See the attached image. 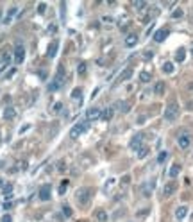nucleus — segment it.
<instances>
[{"label":"nucleus","instance_id":"nucleus-35","mask_svg":"<svg viewBox=\"0 0 193 222\" xmlns=\"http://www.w3.org/2000/svg\"><path fill=\"white\" fill-rule=\"evenodd\" d=\"M2 222H13V217H11V215H4V217H2Z\"/></svg>","mask_w":193,"mask_h":222},{"label":"nucleus","instance_id":"nucleus-30","mask_svg":"<svg viewBox=\"0 0 193 222\" xmlns=\"http://www.w3.org/2000/svg\"><path fill=\"white\" fill-rule=\"evenodd\" d=\"M132 6H134L136 9H145V7H147V2H132Z\"/></svg>","mask_w":193,"mask_h":222},{"label":"nucleus","instance_id":"nucleus-22","mask_svg":"<svg viewBox=\"0 0 193 222\" xmlns=\"http://www.w3.org/2000/svg\"><path fill=\"white\" fill-rule=\"evenodd\" d=\"M173 70H175V68H173L172 61H166V63L163 64V72H164V74H172Z\"/></svg>","mask_w":193,"mask_h":222},{"label":"nucleus","instance_id":"nucleus-21","mask_svg":"<svg viewBox=\"0 0 193 222\" xmlns=\"http://www.w3.org/2000/svg\"><path fill=\"white\" fill-rule=\"evenodd\" d=\"M14 115H16V111H14L13 107H6V111H4V118H6V120L14 118Z\"/></svg>","mask_w":193,"mask_h":222},{"label":"nucleus","instance_id":"nucleus-29","mask_svg":"<svg viewBox=\"0 0 193 222\" xmlns=\"http://www.w3.org/2000/svg\"><path fill=\"white\" fill-rule=\"evenodd\" d=\"M147 154H149V147H141L138 150V158H145Z\"/></svg>","mask_w":193,"mask_h":222},{"label":"nucleus","instance_id":"nucleus-2","mask_svg":"<svg viewBox=\"0 0 193 222\" xmlns=\"http://www.w3.org/2000/svg\"><path fill=\"white\" fill-rule=\"evenodd\" d=\"M164 118H166L168 122H173V120L179 118V106H177L175 102L166 106V109H164Z\"/></svg>","mask_w":193,"mask_h":222},{"label":"nucleus","instance_id":"nucleus-16","mask_svg":"<svg viewBox=\"0 0 193 222\" xmlns=\"http://www.w3.org/2000/svg\"><path fill=\"white\" fill-rule=\"evenodd\" d=\"M175 190H177V185H175V183H168V185L164 186V190H163V193H164L166 197H170V195H172V193H173Z\"/></svg>","mask_w":193,"mask_h":222},{"label":"nucleus","instance_id":"nucleus-24","mask_svg":"<svg viewBox=\"0 0 193 222\" xmlns=\"http://www.w3.org/2000/svg\"><path fill=\"white\" fill-rule=\"evenodd\" d=\"M97 219L100 222H106L107 220V213L104 212V210H98V212H97Z\"/></svg>","mask_w":193,"mask_h":222},{"label":"nucleus","instance_id":"nucleus-20","mask_svg":"<svg viewBox=\"0 0 193 222\" xmlns=\"http://www.w3.org/2000/svg\"><path fill=\"white\" fill-rule=\"evenodd\" d=\"M140 81H141V83H150V81H152V74H150V72H141V74H140Z\"/></svg>","mask_w":193,"mask_h":222},{"label":"nucleus","instance_id":"nucleus-10","mask_svg":"<svg viewBox=\"0 0 193 222\" xmlns=\"http://www.w3.org/2000/svg\"><path fill=\"white\" fill-rule=\"evenodd\" d=\"M57 84H63L64 83V66L63 64H59L57 66V74H56V79H54Z\"/></svg>","mask_w":193,"mask_h":222},{"label":"nucleus","instance_id":"nucleus-9","mask_svg":"<svg viewBox=\"0 0 193 222\" xmlns=\"http://www.w3.org/2000/svg\"><path fill=\"white\" fill-rule=\"evenodd\" d=\"M141 142H143V134H141V133H138V134L131 140V149L140 150V149H141Z\"/></svg>","mask_w":193,"mask_h":222},{"label":"nucleus","instance_id":"nucleus-6","mask_svg":"<svg viewBox=\"0 0 193 222\" xmlns=\"http://www.w3.org/2000/svg\"><path fill=\"white\" fill-rule=\"evenodd\" d=\"M177 145H179L181 149H188L190 145H191V136H190V134H186V133L181 134V136L177 138Z\"/></svg>","mask_w":193,"mask_h":222},{"label":"nucleus","instance_id":"nucleus-36","mask_svg":"<svg viewBox=\"0 0 193 222\" xmlns=\"http://www.w3.org/2000/svg\"><path fill=\"white\" fill-rule=\"evenodd\" d=\"M152 56H154V54L150 52V50H147V52H145V56H143V57H145V59H152Z\"/></svg>","mask_w":193,"mask_h":222},{"label":"nucleus","instance_id":"nucleus-45","mask_svg":"<svg viewBox=\"0 0 193 222\" xmlns=\"http://www.w3.org/2000/svg\"><path fill=\"white\" fill-rule=\"evenodd\" d=\"M191 54H193V50H191Z\"/></svg>","mask_w":193,"mask_h":222},{"label":"nucleus","instance_id":"nucleus-32","mask_svg":"<svg viewBox=\"0 0 193 222\" xmlns=\"http://www.w3.org/2000/svg\"><path fill=\"white\" fill-rule=\"evenodd\" d=\"M77 72H79L81 75L86 74V63H81V64H79V66H77Z\"/></svg>","mask_w":193,"mask_h":222},{"label":"nucleus","instance_id":"nucleus-15","mask_svg":"<svg viewBox=\"0 0 193 222\" xmlns=\"http://www.w3.org/2000/svg\"><path fill=\"white\" fill-rule=\"evenodd\" d=\"M16 13H18V9H16V7H11V9L7 11V14H6V18H4V23H6V25H7V23H11V20L16 16Z\"/></svg>","mask_w":193,"mask_h":222},{"label":"nucleus","instance_id":"nucleus-18","mask_svg":"<svg viewBox=\"0 0 193 222\" xmlns=\"http://www.w3.org/2000/svg\"><path fill=\"white\" fill-rule=\"evenodd\" d=\"M131 75H132V68H125L122 72V75L118 77V81L116 83H122V81H127V79H131Z\"/></svg>","mask_w":193,"mask_h":222},{"label":"nucleus","instance_id":"nucleus-8","mask_svg":"<svg viewBox=\"0 0 193 222\" xmlns=\"http://www.w3.org/2000/svg\"><path fill=\"white\" fill-rule=\"evenodd\" d=\"M97 118H100V109L98 107H90L86 111V120L91 122V120H97Z\"/></svg>","mask_w":193,"mask_h":222},{"label":"nucleus","instance_id":"nucleus-7","mask_svg":"<svg viewBox=\"0 0 193 222\" xmlns=\"http://www.w3.org/2000/svg\"><path fill=\"white\" fill-rule=\"evenodd\" d=\"M168 29H159V31H156L154 32V41H157V43H163L166 38H168Z\"/></svg>","mask_w":193,"mask_h":222},{"label":"nucleus","instance_id":"nucleus-39","mask_svg":"<svg viewBox=\"0 0 193 222\" xmlns=\"http://www.w3.org/2000/svg\"><path fill=\"white\" fill-rule=\"evenodd\" d=\"M149 213V210H141V212H138V217H145Z\"/></svg>","mask_w":193,"mask_h":222},{"label":"nucleus","instance_id":"nucleus-33","mask_svg":"<svg viewBox=\"0 0 193 222\" xmlns=\"http://www.w3.org/2000/svg\"><path fill=\"white\" fill-rule=\"evenodd\" d=\"M183 13H184L183 9H175L172 13V18H181V16H183Z\"/></svg>","mask_w":193,"mask_h":222},{"label":"nucleus","instance_id":"nucleus-13","mask_svg":"<svg viewBox=\"0 0 193 222\" xmlns=\"http://www.w3.org/2000/svg\"><path fill=\"white\" fill-rule=\"evenodd\" d=\"M136 43H138V34H134V32H132V34H129V36L125 38V47H129V49H131V47H134Z\"/></svg>","mask_w":193,"mask_h":222},{"label":"nucleus","instance_id":"nucleus-1","mask_svg":"<svg viewBox=\"0 0 193 222\" xmlns=\"http://www.w3.org/2000/svg\"><path fill=\"white\" fill-rule=\"evenodd\" d=\"M88 127H90V122H88V120H81V122H77V124L70 129V138H71V140L79 138L82 133H86V131H88Z\"/></svg>","mask_w":193,"mask_h":222},{"label":"nucleus","instance_id":"nucleus-26","mask_svg":"<svg viewBox=\"0 0 193 222\" xmlns=\"http://www.w3.org/2000/svg\"><path fill=\"white\" fill-rule=\"evenodd\" d=\"M63 215L64 217H71V208L68 204H63Z\"/></svg>","mask_w":193,"mask_h":222},{"label":"nucleus","instance_id":"nucleus-19","mask_svg":"<svg viewBox=\"0 0 193 222\" xmlns=\"http://www.w3.org/2000/svg\"><path fill=\"white\" fill-rule=\"evenodd\" d=\"M184 59H186V50H184V49H179V50H177V54H175V61L183 63Z\"/></svg>","mask_w":193,"mask_h":222},{"label":"nucleus","instance_id":"nucleus-11","mask_svg":"<svg viewBox=\"0 0 193 222\" xmlns=\"http://www.w3.org/2000/svg\"><path fill=\"white\" fill-rule=\"evenodd\" d=\"M179 174H181V165H179V163H173L172 167H170V170H168V176H170L172 179H175Z\"/></svg>","mask_w":193,"mask_h":222},{"label":"nucleus","instance_id":"nucleus-25","mask_svg":"<svg viewBox=\"0 0 193 222\" xmlns=\"http://www.w3.org/2000/svg\"><path fill=\"white\" fill-rule=\"evenodd\" d=\"M166 158H168V152H166V150H161V152H159V156H157V163H164Z\"/></svg>","mask_w":193,"mask_h":222},{"label":"nucleus","instance_id":"nucleus-5","mask_svg":"<svg viewBox=\"0 0 193 222\" xmlns=\"http://www.w3.org/2000/svg\"><path fill=\"white\" fill-rule=\"evenodd\" d=\"M50 192H52V186L50 185H43L40 188V192H38V197H40V201H48L50 199Z\"/></svg>","mask_w":193,"mask_h":222},{"label":"nucleus","instance_id":"nucleus-23","mask_svg":"<svg viewBox=\"0 0 193 222\" xmlns=\"http://www.w3.org/2000/svg\"><path fill=\"white\" fill-rule=\"evenodd\" d=\"M163 92H164V83H163V81H159L157 84L154 86V93H157V95H161Z\"/></svg>","mask_w":193,"mask_h":222},{"label":"nucleus","instance_id":"nucleus-17","mask_svg":"<svg viewBox=\"0 0 193 222\" xmlns=\"http://www.w3.org/2000/svg\"><path fill=\"white\" fill-rule=\"evenodd\" d=\"M116 107H118V106H111V107H107V109L104 111V115H100V118H104V120H109V118H113L114 111H116Z\"/></svg>","mask_w":193,"mask_h":222},{"label":"nucleus","instance_id":"nucleus-44","mask_svg":"<svg viewBox=\"0 0 193 222\" xmlns=\"http://www.w3.org/2000/svg\"><path fill=\"white\" fill-rule=\"evenodd\" d=\"M0 140H2V136H0Z\"/></svg>","mask_w":193,"mask_h":222},{"label":"nucleus","instance_id":"nucleus-43","mask_svg":"<svg viewBox=\"0 0 193 222\" xmlns=\"http://www.w3.org/2000/svg\"><path fill=\"white\" fill-rule=\"evenodd\" d=\"M0 16H2V11H0Z\"/></svg>","mask_w":193,"mask_h":222},{"label":"nucleus","instance_id":"nucleus-3","mask_svg":"<svg viewBox=\"0 0 193 222\" xmlns=\"http://www.w3.org/2000/svg\"><path fill=\"white\" fill-rule=\"evenodd\" d=\"M90 197H91V190H90V188H79L77 193H75V199L81 202V204H88Z\"/></svg>","mask_w":193,"mask_h":222},{"label":"nucleus","instance_id":"nucleus-12","mask_svg":"<svg viewBox=\"0 0 193 222\" xmlns=\"http://www.w3.org/2000/svg\"><path fill=\"white\" fill-rule=\"evenodd\" d=\"M186 215H188V206H179V208L175 210V219H177V220H183Z\"/></svg>","mask_w":193,"mask_h":222},{"label":"nucleus","instance_id":"nucleus-28","mask_svg":"<svg viewBox=\"0 0 193 222\" xmlns=\"http://www.w3.org/2000/svg\"><path fill=\"white\" fill-rule=\"evenodd\" d=\"M82 95V88H75L73 92H71V99H79Z\"/></svg>","mask_w":193,"mask_h":222},{"label":"nucleus","instance_id":"nucleus-37","mask_svg":"<svg viewBox=\"0 0 193 222\" xmlns=\"http://www.w3.org/2000/svg\"><path fill=\"white\" fill-rule=\"evenodd\" d=\"M129 181H131V176H123V177H122V183H123V185H127Z\"/></svg>","mask_w":193,"mask_h":222},{"label":"nucleus","instance_id":"nucleus-40","mask_svg":"<svg viewBox=\"0 0 193 222\" xmlns=\"http://www.w3.org/2000/svg\"><path fill=\"white\" fill-rule=\"evenodd\" d=\"M29 127H31V124H25V126H23V127H21V129H20V133H25V131H27Z\"/></svg>","mask_w":193,"mask_h":222},{"label":"nucleus","instance_id":"nucleus-14","mask_svg":"<svg viewBox=\"0 0 193 222\" xmlns=\"http://www.w3.org/2000/svg\"><path fill=\"white\" fill-rule=\"evenodd\" d=\"M57 49H59V41H54L48 45V50H47V56L48 57H54L56 54H57Z\"/></svg>","mask_w":193,"mask_h":222},{"label":"nucleus","instance_id":"nucleus-27","mask_svg":"<svg viewBox=\"0 0 193 222\" xmlns=\"http://www.w3.org/2000/svg\"><path fill=\"white\" fill-rule=\"evenodd\" d=\"M66 186H68V181H63V183H61V186L57 188L59 195H64V192H66Z\"/></svg>","mask_w":193,"mask_h":222},{"label":"nucleus","instance_id":"nucleus-38","mask_svg":"<svg viewBox=\"0 0 193 222\" xmlns=\"http://www.w3.org/2000/svg\"><path fill=\"white\" fill-rule=\"evenodd\" d=\"M48 31H50V32H56V31H57V25H56V23H50V29H48Z\"/></svg>","mask_w":193,"mask_h":222},{"label":"nucleus","instance_id":"nucleus-34","mask_svg":"<svg viewBox=\"0 0 193 222\" xmlns=\"http://www.w3.org/2000/svg\"><path fill=\"white\" fill-rule=\"evenodd\" d=\"M2 192H4L6 195H7V193H11V192H13V185H9V183H7V185H6V186L2 188Z\"/></svg>","mask_w":193,"mask_h":222},{"label":"nucleus","instance_id":"nucleus-41","mask_svg":"<svg viewBox=\"0 0 193 222\" xmlns=\"http://www.w3.org/2000/svg\"><path fill=\"white\" fill-rule=\"evenodd\" d=\"M61 107H63V104H59V102H57V104L54 106V109H56V111H61Z\"/></svg>","mask_w":193,"mask_h":222},{"label":"nucleus","instance_id":"nucleus-31","mask_svg":"<svg viewBox=\"0 0 193 222\" xmlns=\"http://www.w3.org/2000/svg\"><path fill=\"white\" fill-rule=\"evenodd\" d=\"M45 11H47V4H45V2L38 4V13H40V14H45Z\"/></svg>","mask_w":193,"mask_h":222},{"label":"nucleus","instance_id":"nucleus-42","mask_svg":"<svg viewBox=\"0 0 193 222\" xmlns=\"http://www.w3.org/2000/svg\"><path fill=\"white\" fill-rule=\"evenodd\" d=\"M0 188H4V179L0 177Z\"/></svg>","mask_w":193,"mask_h":222},{"label":"nucleus","instance_id":"nucleus-4","mask_svg":"<svg viewBox=\"0 0 193 222\" xmlns=\"http://www.w3.org/2000/svg\"><path fill=\"white\" fill-rule=\"evenodd\" d=\"M14 63H23L25 61V47L21 45V43H16V47H14Z\"/></svg>","mask_w":193,"mask_h":222}]
</instances>
